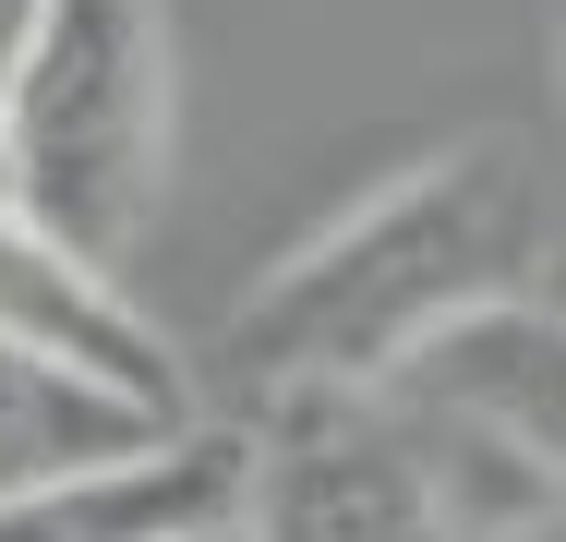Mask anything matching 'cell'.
I'll list each match as a JSON object with an SVG mask.
<instances>
[{
	"mask_svg": "<svg viewBox=\"0 0 566 542\" xmlns=\"http://www.w3.org/2000/svg\"><path fill=\"white\" fill-rule=\"evenodd\" d=\"M543 265V181L506 133L447 145L314 229L277 278L229 302V362L253 398L290 386H386L422 337L494 290H531Z\"/></svg>",
	"mask_w": 566,
	"mask_h": 542,
	"instance_id": "obj_1",
	"label": "cell"
},
{
	"mask_svg": "<svg viewBox=\"0 0 566 542\" xmlns=\"http://www.w3.org/2000/svg\"><path fill=\"white\" fill-rule=\"evenodd\" d=\"M555 519V470L398 386H290L241 446V542H470Z\"/></svg>",
	"mask_w": 566,
	"mask_h": 542,
	"instance_id": "obj_2",
	"label": "cell"
},
{
	"mask_svg": "<svg viewBox=\"0 0 566 542\" xmlns=\"http://www.w3.org/2000/svg\"><path fill=\"white\" fill-rule=\"evenodd\" d=\"M169 181V24L157 0H36L0 73V194L61 253L120 265Z\"/></svg>",
	"mask_w": 566,
	"mask_h": 542,
	"instance_id": "obj_3",
	"label": "cell"
},
{
	"mask_svg": "<svg viewBox=\"0 0 566 542\" xmlns=\"http://www.w3.org/2000/svg\"><path fill=\"white\" fill-rule=\"evenodd\" d=\"M0 337H12V350H36V362L97 374V386L145 398V410H169V423H193L181 362L157 350V325L120 302V278H109V265H85V253H61V241L12 206V194H0Z\"/></svg>",
	"mask_w": 566,
	"mask_h": 542,
	"instance_id": "obj_4",
	"label": "cell"
},
{
	"mask_svg": "<svg viewBox=\"0 0 566 542\" xmlns=\"http://www.w3.org/2000/svg\"><path fill=\"white\" fill-rule=\"evenodd\" d=\"M555 350H566V337H555V302H543V290H494V302L447 314L386 386L555 470V434H566V362H555Z\"/></svg>",
	"mask_w": 566,
	"mask_h": 542,
	"instance_id": "obj_5",
	"label": "cell"
},
{
	"mask_svg": "<svg viewBox=\"0 0 566 542\" xmlns=\"http://www.w3.org/2000/svg\"><path fill=\"white\" fill-rule=\"evenodd\" d=\"M229 519H241V434H206V423L157 434L145 458L0 494V542H206Z\"/></svg>",
	"mask_w": 566,
	"mask_h": 542,
	"instance_id": "obj_6",
	"label": "cell"
},
{
	"mask_svg": "<svg viewBox=\"0 0 566 542\" xmlns=\"http://www.w3.org/2000/svg\"><path fill=\"white\" fill-rule=\"evenodd\" d=\"M157 434H181V423L145 410V398H120V386H97V374H73V362H36V350L0 337V494L145 458Z\"/></svg>",
	"mask_w": 566,
	"mask_h": 542,
	"instance_id": "obj_7",
	"label": "cell"
},
{
	"mask_svg": "<svg viewBox=\"0 0 566 542\" xmlns=\"http://www.w3.org/2000/svg\"><path fill=\"white\" fill-rule=\"evenodd\" d=\"M24 24H36V0H0V73H12V49H24Z\"/></svg>",
	"mask_w": 566,
	"mask_h": 542,
	"instance_id": "obj_8",
	"label": "cell"
},
{
	"mask_svg": "<svg viewBox=\"0 0 566 542\" xmlns=\"http://www.w3.org/2000/svg\"><path fill=\"white\" fill-rule=\"evenodd\" d=\"M470 542H555V519H531V531H470Z\"/></svg>",
	"mask_w": 566,
	"mask_h": 542,
	"instance_id": "obj_9",
	"label": "cell"
},
{
	"mask_svg": "<svg viewBox=\"0 0 566 542\" xmlns=\"http://www.w3.org/2000/svg\"><path fill=\"white\" fill-rule=\"evenodd\" d=\"M206 542H241V531H206Z\"/></svg>",
	"mask_w": 566,
	"mask_h": 542,
	"instance_id": "obj_10",
	"label": "cell"
}]
</instances>
